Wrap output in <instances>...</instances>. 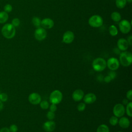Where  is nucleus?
<instances>
[{
	"mask_svg": "<svg viewBox=\"0 0 132 132\" xmlns=\"http://www.w3.org/2000/svg\"><path fill=\"white\" fill-rule=\"evenodd\" d=\"M1 31L3 36L7 39H12L15 35V27L10 23L5 24L2 27Z\"/></svg>",
	"mask_w": 132,
	"mask_h": 132,
	"instance_id": "obj_1",
	"label": "nucleus"
},
{
	"mask_svg": "<svg viewBox=\"0 0 132 132\" xmlns=\"http://www.w3.org/2000/svg\"><path fill=\"white\" fill-rule=\"evenodd\" d=\"M119 62L124 67H128L132 62V54L128 51H123L120 54Z\"/></svg>",
	"mask_w": 132,
	"mask_h": 132,
	"instance_id": "obj_2",
	"label": "nucleus"
},
{
	"mask_svg": "<svg viewBox=\"0 0 132 132\" xmlns=\"http://www.w3.org/2000/svg\"><path fill=\"white\" fill-rule=\"evenodd\" d=\"M93 69L97 72H101L107 67L106 61L103 58L98 57L93 60L92 63Z\"/></svg>",
	"mask_w": 132,
	"mask_h": 132,
	"instance_id": "obj_3",
	"label": "nucleus"
},
{
	"mask_svg": "<svg viewBox=\"0 0 132 132\" xmlns=\"http://www.w3.org/2000/svg\"><path fill=\"white\" fill-rule=\"evenodd\" d=\"M88 24L92 27H100L103 24V19L100 15L94 14L90 17L88 20Z\"/></svg>",
	"mask_w": 132,
	"mask_h": 132,
	"instance_id": "obj_4",
	"label": "nucleus"
},
{
	"mask_svg": "<svg viewBox=\"0 0 132 132\" xmlns=\"http://www.w3.org/2000/svg\"><path fill=\"white\" fill-rule=\"evenodd\" d=\"M63 95L61 92L58 90H55L52 91L50 95V102L51 104H58L62 100Z\"/></svg>",
	"mask_w": 132,
	"mask_h": 132,
	"instance_id": "obj_5",
	"label": "nucleus"
},
{
	"mask_svg": "<svg viewBox=\"0 0 132 132\" xmlns=\"http://www.w3.org/2000/svg\"><path fill=\"white\" fill-rule=\"evenodd\" d=\"M119 27L122 33L124 34H127L131 30V23L126 19L121 20L119 24Z\"/></svg>",
	"mask_w": 132,
	"mask_h": 132,
	"instance_id": "obj_6",
	"label": "nucleus"
},
{
	"mask_svg": "<svg viewBox=\"0 0 132 132\" xmlns=\"http://www.w3.org/2000/svg\"><path fill=\"white\" fill-rule=\"evenodd\" d=\"M125 112V108L122 104H117L113 108V113L117 118H121L124 116Z\"/></svg>",
	"mask_w": 132,
	"mask_h": 132,
	"instance_id": "obj_7",
	"label": "nucleus"
},
{
	"mask_svg": "<svg viewBox=\"0 0 132 132\" xmlns=\"http://www.w3.org/2000/svg\"><path fill=\"white\" fill-rule=\"evenodd\" d=\"M35 39L38 41H42L44 40L47 36V32L45 29L42 27L37 28L34 32Z\"/></svg>",
	"mask_w": 132,
	"mask_h": 132,
	"instance_id": "obj_8",
	"label": "nucleus"
},
{
	"mask_svg": "<svg viewBox=\"0 0 132 132\" xmlns=\"http://www.w3.org/2000/svg\"><path fill=\"white\" fill-rule=\"evenodd\" d=\"M106 64L111 71H116L119 68L120 62L119 60L116 58L111 57L106 61Z\"/></svg>",
	"mask_w": 132,
	"mask_h": 132,
	"instance_id": "obj_9",
	"label": "nucleus"
},
{
	"mask_svg": "<svg viewBox=\"0 0 132 132\" xmlns=\"http://www.w3.org/2000/svg\"><path fill=\"white\" fill-rule=\"evenodd\" d=\"M28 101L32 105L39 104L41 101V97L40 95L37 92H32L30 93L28 97Z\"/></svg>",
	"mask_w": 132,
	"mask_h": 132,
	"instance_id": "obj_10",
	"label": "nucleus"
},
{
	"mask_svg": "<svg viewBox=\"0 0 132 132\" xmlns=\"http://www.w3.org/2000/svg\"><path fill=\"white\" fill-rule=\"evenodd\" d=\"M75 36L73 32L70 30L66 31L63 35L62 41L66 44L71 43L74 40Z\"/></svg>",
	"mask_w": 132,
	"mask_h": 132,
	"instance_id": "obj_11",
	"label": "nucleus"
},
{
	"mask_svg": "<svg viewBox=\"0 0 132 132\" xmlns=\"http://www.w3.org/2000/svg\"><path fill=\"white\" fill-rule=\"evenodd\" d=\"M118 48L122 52L126 51L129 46V44L126 39L124 38H120L117 41Z\"/></svg>",
	"mask_w": 132,
	"mask_h": 132,
	"instance_id": "obj_12",
	"label": "nucleus"
},
{
	"mask_svg": "<svg viewBox=\"0 0 132 132\" xmlns=\"http://www.w3.org/2000/svg\"><path fill=\"white\" fill-rule=\"evenodd\" d=\"M54 22L51 18H46L41 20V26L44 29H51L54 27Z\"/></svg>",
	"mask_w": 132,
	"mask_h": 132,
	"instance_id": "obj_13",
	"label": "nucleus"
},
{
	"mask_svg": "<svg viewBox=\"0 0 132 132\" xmlns=\"http://www.w3.org/2000/svg\"><path fill=\"white\" fill-rule=\"evenodd\" d=\"M55 127L56 124L53 120H48L43 125V128L46 132H52L55 130Z\"/></svg>",
	"mask_w": 132,
	"mask_h": 132,
	"instance_id": "obj_14",
	"label": "nucleus"
},
{
	"mask_svg": "<svg viewBox=\"0 0 132 132\" xmlns=\"http://www.w3.org/2000/svg\"><path fill=\"white\" fill-rule=\"evenodd\" d=\"M82 99L85 104H90L96 101V96L93 93H88L84 96Z\"/></svg>",
	"mask_w": 132,
	"mask_h": 132,
	"instance_id": "obj_15",
	"label": "nucleus"
},
{
	"mask_svg": "<svg viewBox=\"0 0 132 132\" xmlns=\"http://www.w3.org/2000/svg\"><path fill=\"white\" fill-rule=\"evenodd\" d=\"M84 96V92L81 89H76L72 93V97L73 100L75 102H79L81 101Z\"/></svg>",
	"mask_w": 132,
	"mask_h": 132,
	"instance_id": "obj_16",
	"label": "nucleus"
},
{
	"mask_svg": "<svg viewBox=\"0 0 132 132\" xmlns=\"http://www.w3.org/2000/svg\"><path fill=\"white\" fill-rule=\"evenodd\" d=\"M118 123L121 128H127L130 125V121L127 118L123 116L118 120Z\"/></svg>",
	"mask_w": 132,
	"mask_h": 132,
	"instance_id": "obj_17",
	"label": "nucleus"
},
{
	"mask_svg": "<svg viewBox=\"0 0 132 132\" xmlns=\"http://www.w3.org/2000/svg\"><path fill=\"white\" fill-rule=\"evenodd\" d=\"M111 18L114 22H118L121 20V15L119 12L117 11H113L111 14Z\"/></svg>",
	"mask_w": 132,
	"mask_h": 132,
	"instance_id": "obj_18",
	"label": "nucleus"
},
{
	"mask_svg": "<svg viewBox=\"0 0 132 132\" xmlns=\"http://www.w3.org/2000/svg\"><path fill=\"white\" fill-rule=\"evenodd\" d=\"M108 31L109 34L113 37L117 36L118 34V30L117 27L114 25H111L109 27Z\"/></svg>",
	"mask_w": 132,
	"mask_h": 132,
	"instance_id": "obj_19",
	"label": "nucleus"
},
{
	"mask_svg": "<svg viewBox=\"0 0 132 132\" xmlns=\"http://www.w3.org/2000/svg\"><path fill=\"white\" fill-rule=\"evenodd\" d=\"M96 132H110L109 128L106 124H101L98 126Z\"/></svg>",
	"mask_w": 132,
	"mask_h": 132,
	"instance_id": "obj_20",
	"label": "nucleus"
},
{
	"mask_svg": "<svg viewBox=\"0 0 132 132\" xmlns=\"http://www.w3.org/2000/svg\"><path fill=\"white\" fill-rule=\"evenodd\" d=\"M8 19V14L5 11L0 12V23H5Z\"/></svg>",
	"mask_w": 132,
	"mask_h": 132,
	"instance_id": "obj_21",
	"label": "nucleus"
},
{
	"mask_svg": "<svg viewBox=\"0 0 132 132\" xmlns=\"http://www.w3.org/2000/svg\"><path fill=\"white\" fill-rule=\"evenodd\" d=\"M125 112L128 117H132V102L131 101L128 102V104L126 105Z\"/></svg>",
	"mask_w": 132,
	"mask_h": 132,
	"instance_id": "obj_22",
	"label": "nucleus"
},
{
	"mask_svg": "<svg viewBox=\"0 0 132 132\" xmlns=\"http://www.w3.org/2000/svg\"><path fill=\"white\" fill-rule=\"evenodd\" d=\"M127 3L126 0H116V6L119 9H123Z\"/></svg>",
	"mask_w": 132,
	"mask_h": 132,
	"instance_id": "obj_23",
	"label": "nucleus"
},
{
	"mask_svg": "<svg viewBox=\"0 0 132 132\" xmlns=\"http://www.w3.org/2000/svg\"><path fill=\"white\" fill-rule=\"evenodd\" d=\"M31 21H32V23L33 24V25L37 28L41 26V20L39 18H38L37 16H34L32 18Z\"/></svg>",
	"mask_w": 132,
	"mask_h": 132,
	"instance_id": "obj_24",
	"label": "nucleus"
},
{
	"mask_svg": "<svg viewBox=\"0 0 132 132\" xmlns=\"http://www.w3.org/2000/svg\"><path fill=\"white\" fill-rule=\"evenodd\" d=\"M40 104V107L41 109H43V110H46L47 109L49 108L50 105H49V103L46 101H41L40 103H39Z\"/></svg>",
	"mask_w": 132,
	"mask_h": 132,
	"instance_id": "obj_25",
	"label": "nucleus"
},
{
	"mask_svg": "<svg viewBox=\"0 0 132 132\" xmlns=\"http://www.w3.org/2000/svg\"><path fill=\"white\" fill-rule=\"evenodd\" d=\"M118 120H119L118 118L113 116L110 117V118L109 119V122L110 125L112 126H115L118 123Z\"/></svg>",
	"mask_w": 132,
	"mask_h": 132,
	"instance_id": "obj_26",
	"label": "nucleus"
},
{
	"mask_svg": "<svg viewBox=\"0 0 132 132\" xmlns=\"http://www.w3.org/2000/svg\"><path fill=\"white\" fill-rule=\"evenodd\" d=\"M86 104L85 103H79L77 106V109L79 111H83L85 110L86 108Z\"/></svg>",
	"mask_w": 132,
	"mask_h": 132,
	"instance_id": "obj_27",
	"label": "nucleus"
},
{
	"mask_svg": "<svg viewBox=\"0 0 132 132\" xmlns=\"http://www.w3.org/2000/svg\"><path fill=\"white\" fill-rule=\"evenodd\" d=\"M46 117L49 120H53L55 117L54 112L51 111H48L46 113Z\"/></svg>",
	"mask_w": 132,
	"mask_h": 132,
	"instance_id": "obj_28",
	"label": "nucleus"
},
{
	"mask_svg": "<svg viewBox=\"0 0 132 132\" xmlns=\"http://www.w3.org/2000/svg\"><path fill=\"white\" fill-rule=\"evenodd\" d=\"M8 100V95L7 94L5 93H0V101H2L3 103L5 102Z\"/></svg>",
	"mask_w": 132,
	"mask_h": 132,
	"instance_id": "obj_29",
	"label": "nucleus"
},
{
	"mask_svg": "<svg viewBox=\"0 0 132 132\" xmlns=\"http://www.w3.org/2000/svg\"><path fill=\"white\" fill-rule=\"evenodd\" d=\"M4 11L7 13L10 12L12 10V7L10 4H6L4 7Z\"/></svg>",
	"mask_w": 132,
	"mask_h": 132,
	"instance_id": "obj_30",
	"label": "nucleus"
},
{
	"mask_svg": "<svg viewBox=\"0 0 132 132\" xmlns=\"http://www.w3.org/2000/svg\"><path fill=\"white\" fill-rule=\"evenodd\" d=\"M12 24L14 27H18L20 24V21L18 18H14L12 20Z\"/></svg>",
	"mask_w": 132,
	"mask_h": 132,
	"instance_id": "obj_31",
	"label": "nucleus"
},
{
	"mask_svg": "<svg viewBox=\"0 0 132 132\" xmlns=\"http://www.w3.org/2000/svg\"><path fill=\"white\" fill-rule=\"evenodd\" d=\"M10 132H17L18 130V126L15 124H12L9 128Z\"/></svg>",
	"mask_w": 132,
	"mask_h": 132,
	"instance_id": "obj_32",
	"label": "nucleus"
},
{
	"mask_svg": "<svg viewBox=\"0 0 132 132\" xmlns=\"http://www.w3.org/2000/svg\"><path fill=\"white\" fill-rule=\"evenodd\" d=\"M126 98L128 100L131 101L132 100V90L130 89L126 93Z\"/></svg>",
	"mask_w": 132,
	"mask_h": 132,
	"instance_id": "obj_33",
	"label": "nucleus"
},
{
	"mask_svg": "<svg viewBox=\"0 0 132 132\" xmlns=\"http://www.w3.org/2000/svg\"><path fill=\"white\" fill-rule=\"evenodd\" d=\"M49 108H50V111L55 112L57 109V106L56 104H51V105L49 106Z\"/></svg>",
	"mask_w": 132,
	"mask_h": 132,
	"instance_id": "obj_34",
	"label": "nucleus"
},
{
	"mask_svg": "<svg viewBox=\"0 0 132 132\" xmlns=\"http://www.w3.org/2000/svg\"><path fill=\"white\" fill-rule=\"evenodd\" d=\"M108 75H109L110 76V77L111 78V80L114 79L116 76H117V73L114 72V71H111L110 72H109V73H108Z\"/></svg>",
	"mask_w": 132,
	"mask_h": 132,
	"instance_id": "obj_35",
	"label": "nucleus"
},
{
	"mask_svg": "<svg viewBox=\"0 0 132 132\" xmlns=\"http://www.w3.org/2000/svg\"><path fill=\"white\" fill-rule=\"evenodd\" d=\"M111 78L110 77V76L109 75H107L104 78V81L105 82H107V83H108L109 82H110L111 81Z\"/></svg>",
	"mask_w": 132,
	"mask_h": 132,
	"instance_id": "obj_36",
	"label": "nucleus"
},
{
	"mask_svg": "<svg viewBox=\"0 0 132 132\" xmlns=\"http://www.w3.org/2000/svg\"><path fill=\"white\" fill-rule=\"evenodd\" d=\"M127 42H128V43L129 45L131 46V44H132V36H131V35H130V36L127 38Z\"/></svg>",
	"mask_w": 132,
	"mask_h": 132,
	"instance_id": "obj_37",
	"label": "nucleus"
},
{
	"mask_svg": "<svg viewBox=\"0 0 132 132\" xmlns=\"http://www.w3.org/2000/svg\"><path fill=\"white\" fill-rule=\"evenodd\" d=\"M0 132H10V131L8 128L3 127L0 129Z\"/></svg>",
	"mask_w": 132,
	"mask_h": 132,
	"instance_id": "obj_38",
	"label": "nucleus"
},
{
	"mask_svg": "<svg viewBox=\"0 0 132 132\" xmlns=\"http://www.w3.org/2000/svg\"><path fill=\"white\" fill-rule=\"evenodd\" d=\"M128 100L127 99H124L123 100V105H127V104H128Z\"/></svg>",
	"mask_w": 132,
	"mask_h": 132,
	"instance_id": "obj_39",
	"label": "nucleus"
},
{
	"mask_svg": "<svg viewBox=\"0 0 132 132\" xmlns=\"http://www.w3.org/2000/svg\"><path fill=\"white\" fill-rule=\"evenodd\" d=\"M4 107V105H3V103L2 101H0V111H1Z\"/></svg>",
	"mask_w": 132,
	"mask_h": 132,
	"instance_id": "obj_40",
	"label": "nucleus"
},
{
	"mask_svg": "<svg viewBox=\"0 0 132 132\" xmlns=\"http://www.w3.org/2000/svg\"><path fill=\"white\" fill-rule=\"evenodd\" d=\"M126 2H128V3H131L132 0H126Z\"/></svg>",
	"mask_w": 132,
	"mask_h": 132,
	"instance_id": "obj_41",
	"label": "nucleus"
},
{
	"mask_svg": "<svg viewBox=\"0 0 132 132\" xmlns=\"http://www.w3.org/2000/svg\"><path fill=\"white\" fill-rule=\"evenodd\" d=\"M118 132H122V131H118Z\"/></svg>",
	"mask_w": 132,
	"mask_h": 132,
	"instance_id": "obj_42",
	"label": "nucleus"
},
{
	"mask_svg": "<svg viewBox=\"0 0 132 132\" xmlns=\"http://www.w3.org/2000/svg\"><path fill=\"white\" fill-rule=\"evenodd\" d=\"M0 93H1V92H0Z\"/></svg>",
	"mask_w": 132,
	"mask_h": 132,
	"instance_id": "obj_43",
	"label": "nucleus"
}]
</instances>
